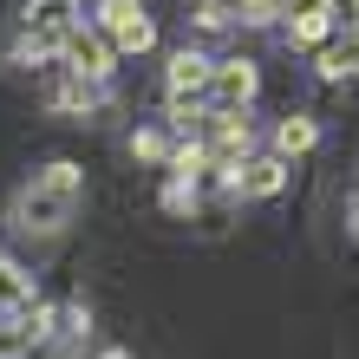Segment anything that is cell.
<instances>
[{
  "label": "cell",
  "mask_w": 359,
  "mask_h": 359,
  "mask_svg": "<svg viewBox=\"0 0 359 359\" xmlns=\"http://www.w3.org/2000/svg\"><path fill=\"white\" fill-rule=\"evenodd\" d=\"M353 236H359V209H353Z\"/></svg>",
  "instance_id": "obj_10"
},
{
  "label": "cell",
  "mask_w": 359,
  "mask_h": 359,
  "mask_svg": "<svg viewBox=\"0 0 359 359\" xmlns=\"http://www.w3.org/2000/svg\"><path fill=\"white\" fill-rule=\"evenodd\" d=\"M59 53H66V72L72 79H86V86H98V79L104 72H111V39H104L98 27H66V33H59Z\"/></svg>",
  "instance_id": "obj_3"
},
{
  "label": "cell",
  "mask_w": 359,
  "mask_h": 359,
  "mask_svg": "<svg viewBox=\"0 0 359 359\" xmlns=\"http://www.w3.org/2000/svg\"><path fill=\"white\" fill-rule=\"evenodd\" d=\"M209 92H216L222 111L248 104L255 98V66H248V59H209Z\"/></svg>",
  "instance_id": "obj_4"
},
{
  "label": "cell",
  "mask_w": 359,
  "mask_h": 359,
  "mask_svg": "<svg viewBox=\"0 0 359 359\" xmlns=\"http://www.w3.org/2000/svg\"><path fill=\"white\" fill-rule=\"evenodd\" d=\"M189 92H209V59L203 53H170V98H189Z\"/></svg>",
  "instance_id": "obj_6"
},
{
  "label": "cell",
  "mask_w": 359,
  "mask_h": 359,
  "mask_svg": "<svg viewBox=\"0 0 359 359\" xmlns=\"http://www.w3.org/2000/svg\"><path fill=\"white\" fill-rule=\"evenodd\" d=\"M287 183V163L281 157H248L236 170V196H274V189Z\"/></svg>",
  "instance_id": "obj_5"
},
{
  "label": "cell",
  "mask_w": 359,
  "mask_h": 359,
  "mask_svg": "<svg viewBox=\"0 0 359 359\" xmlns=\"http://www.w3.org/2000/svg\"><path fill=\"white\" fill-rule=\"evenodd\" d=\"M333 20H340V7L320 0V7H307L301 20H287V39H294V46H320V39L333 33Z\"/></svg>",
  "instance_id": "obj_7"
},
{
  "label": "cell",
  "mask_w": 359,
  "mask_h": 359,
  "mask_svg": "<svg viewBox=\"0 0 359 359\" xmlns=\"http://www.w3.org/2000/svg\"><path fill=\"white\" fill-rule=\"evenodd\" d=\"M72 203H79V163H46V170H33V183L20 189L13 229L20 236H59L72 222Z\"/></svg>",
  "instance_id": "obj_1"
},
{
  "label": "cell",
  "mask_w": 359,
  "mask_h": 359,
  "mask_svg": "<svg viewBox=\"0 0 359 359\" xmlns=\"http://www.w3.org/2000/svg\"><path fill=\"white\" fill-rule=\"evenodd\" d=\"M98 33L111 39V53H144V46L157 39L144 0H98Z\"/></svg>",
  "instance_id": "obj_2"
},
{
  "label": "cell",
  "mask_w": 359,
  "mask_h": 359,
  "mask_svg": "<svg viewBox=\"0 0 359 359\" xmlns=\"http://www.w3.org/2000/svg\"><path fill=\"white\" fill-rule=\"evenodd\" d=\"M320 79H359V27H346V33L320 53Z\"/></svg>",
  "instance_id": "obj_8"
},
{
  "label": "cell",
  "mask_w": 359,
  "mask_h": 359,
  "mask_svg": "<svg viewBox=\"0 0 359 359\" xmlns=\"http://www.w3.org/2000/svg\"><path fill=\"white\" fill-rule=\"evenodd\" d=\"M313 144H320V124L313 118H287L281 131H274V151L281 157H301V151H313Z\"/></svg>",
  "instance_id": "obj_9"
}]
</instances>
